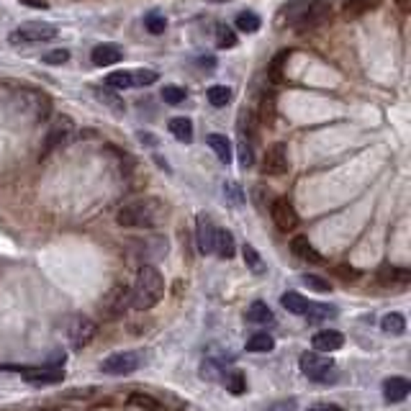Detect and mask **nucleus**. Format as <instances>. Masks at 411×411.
Instances as JSON below:
<instances>
[{
	"instance_id": "obj_41",
	"label": "nucleus",
	"mask_w": 411,
	"mask_h": 411,
	"mask_svg": "<svg viewBox=\"0 0 411 411\" xmlns=\"http://www.w3.org/2000/svg\"><path fill=\"white\" fill-rule=\"evenodd\" d=\"M273 116H275V98L273 96H265L263 106H260V118L263 121H273Z\"/></svg>"
},
{
	"instance_id": "obj_27",
	"label": "nucleus",
	"mask_w": 411,
	"mask_h": 411,
	"mask_svg": "<svg viewBox=\"0 0 411 411\" xmlns=\"http://www.w3.org/2000/svg\"><path fill=\"white\" fill-rule=\"evenodd\" d=\"M234 23H236V29L245 31V34H255V31H260V26H263L260 16H257V13H252V10H245V13H239Z\"/></svg>"
},
{
	"instance_id": "obj_33",
	"label": "nucleus",
	"mask_w": 411,
	"mask_h": 411,
	"mask_svg": "<svg viewBox=\"0 0 411 411\" xmlns=\"http://www.w3.org/2000/svg\"><path fill=\"white\" fill-rule=\"evenodd\" d=\"M106 85L108 88H113V90H126V88H134L131 85V72H111L106 78Z\"/></svg>"
},
{
	"instance_id": "obj_25",
	"label": "nucleus",
	"mask_w": 411,
	"mask_h": 411,
	"mask_svg": "<svg viewBox=\"0 0 411 411\" xmlns=\"http://www.w3.org/2000/svg\"><path fill=\"white\" fill-rule=\"evenodd\" d=\"M381 326H383V332H386V334L399 337V334L406 332V319H403L401 313H386V316H383V322H381Z\"/></svg>"
},
{
	"instance_id": "obj_19",
	"label": "nucleus",
	"mask_w": 411,
	"mask_h": 411,
	"mask_svg": "<svg viewBox=\"0 0 411 411\" xmlns=\"http://www.w3.org/2000/svg\"><path fill=\"white\" fill-rule=\"evenodd\" d=\"M214 252L219 257H224V260H232V257H234L236 245H234V236H232V232H226V229H216Z\"/></svg>"
},
{
	"instance_id": "obj_15",
	"label": "nucleus",
	"mask_w": 411,
	"mask_h": 411,
	"mask_svg": "<svg viewBox=\"0 0 411 411\" xmlns=\"http://www.w3.org/2000/svg\"><path fill=\"white\" fill-rule=\"evenodd\" d=\"M409 391H411V383L406 381V378H401V375H393V378H388V381L383 383V396H386L388 403L403 401V399L409 396Z\"/></svg>"
},
{
	"instance_id": "obj_11",
	"label": "nucleus",
	"mask_w": 411,
	"mask_h": 411,
	"mask_svg": "<svg viewBox=\"0 0 411 411\" xmlns=\"http://www.w3.org/2000/svg\"><path fill=\"white\" fill-rule=\"evenodd\" d=\"M96 332H98V326H96V322H93V319H88V316H75V319L69 322V326H67L69 342L75 344L78 350L93 342Z\"/></svg>"
},
{
	"instance_id": "obj_34",
	"label": "nucleus",
	"mask_w": 411,
	"mask_h": 411,
	"mask_svg": "<svg viewBox=\"0 0 411 411\" xmlns=\"http://www.w3.org/2000/svg\"><path fill=\"white\" fill-rule=\"evenodd\" d=\"M216 44H219L221 49H234L236 34L229 29V26H219V31H216Z\"/></svg>"
},
{
	"instance_id": "obj_16",
	"label": "nucleus",
	"mask_w": 411,
	"mask_h": 411,
	"mask_svg": "<svg viewBox=\"0 0 411 411\" xmlns=\"http://www.w3.org/2000/svg\"><path fill=\"white\" fill-rule=\"evenodd\" d=\"M121 57H124V52L118 49L116 44H100V47L90 52V59H93L96 67H111V65L121 62Z\"/></svg>"
},
{
	"instance_id": "obj_22",
	"label": "nucleus",
	"mask_w": 411,
	"mask_h": 411,
	"mask_svg": "<svg viewBox=\"0 0 411 411\" xmlns=\"http://www.w3.org/2000/svg\"><path fill=\"white\" fill-rule=\"evenodd\" d=\"M170 131L173 137L180 139V142H193V121L186 116H177L170 121Z\"/></svg>"
},
{
	"instance_id": "obj_37",
	"label": "nucleus",
	"mask_w": 411,
	"mask_h": 411,
	"mask_svg": "<svg viewBox=\"0 0 411 411\" xmlns=\"http://www.w3.org/2000/svg\"><path fill=\"white\" fill-rule=\"evenodd\" d=\"M162 100H165V103H173V106L183 103V100H186V88H180V85H165V88H162Z\"/></svg>"
},
{
	"instance_id": "obj_36",
	"label": "nucleus",
	"mask_w": 411,
	"mask_h": 411,
	"mask_svg": "<svg viewBox=\"0 0 411 411\" xmlns=\"http://www.w3.org/2000/svg\"><path fill=\"white\" fill-rule=\"evenodd\" d=\"M157 82V72L155 69H139V72H131V85L134 88H147Z\"/></svg>"
},
{
	"instance_id": "obj_2",
	"label": "nucleus",
	"mask_w": 411,
	"mask_h": 411,
	"mask_svg": "<svg viewBox=\"0 0 411 411\" xmlns=\"http://www.w3.org/2000/svg\"><path fill=\"white\" fill-rule=\"evenodd\" d=\"M162 216H165V206L157 198H139V201L121 206L116 221L121 226H131V229H149V226L159 224Z\"/></svg>"
},
{
	"instance_id": "obj_8",
	"label": "nucleus",
	"mask_w": 411,
	"mask_h": 411,
	"mask_svg": "<svg viewBox=\"0 0 411 411\" xmlns=\"http://www.w3.org/2000/svg\"><path fill=\"white\" fill-rule=\"evenodd\" d=\"M334 362L329 357H324L322 353H304L301 355V370L309 375L311 381H326L332 373Z\"/></svg>"
},
{
	"instance_id": "obj_48",
	"label": "nucleus",
	"mask_w": 411,
	"mask_h": 411,
	"mask_svg": "<svg viewBox=\"0 0 411 411\" xmlns=\"http://www.w3.org/2000/svg\"><path fill=\"white\" fill-rule=\"evenodd\" d=\"M396 5H399L401 10H409L411 8V0H396Z\"/></svg>"
},
{
	"instance_id": "obj_43",
	"label": "nucleus",
	"mask_w": 411,
	"mask_h": 411,
	"mask_svg": "<svg viewBox=\"0 0 411 411\" xmlns=\"http://www.w3.org/2000/svg\"><path fill=\"white\" fill-rule=\"evenodd\" d=\"M334 275H342L347 283H353V280H357V278H360V273H357L355 267H347V265H340V267H334Z\"/></svg>"
},
{
	"instance_id": "obj_35",
	"label": "nucleus",
	"mask_w": 411,
	"mask_h": 411,
	"mask_svg": "<svg viewBox=\"0 0 411 411\" xmlns=\"http://www.w3.org/2000/svg\"><path fill=\"white\" fill-rule=\"evenodd\" d=\"M288 57H291V52H280V54L273 59V65L267 69V75H270L273 82H280V80H283V65L288 62Z\"/></svg>"
},
{
	"instance_id": "obj_29",
	"label": "nucleus",
	"mask_w": 411,
	"mask_h": 411,
	"mask_svg": "<svg viewBox=\"0 0 411 411\" xmlns=\"http://www.w3.org/2000/svg\"><path fill=\"white\" fill-rule=\"evenodd\" d=\"M242 255H245V265L252 270L255 275H263L265 273V263L263 257H260V252H257L252 245H245V249H242Z\"/></svg>"
},
{
	"instance_id": "obj_13",
	"label": "nucleus",
	"mask_w": 411,
	"mask_h": 411,
	"mask_svg": "<svg viewBox=\"0 0 411 411\" xmlns=\"http://www.w3.org/2000/svg\"><path fill=\"white\" fill-rule=\"evenodd\" d=\"M313 353H337L342 350L344 344V334L337 332V329H324V332L313 334Z\"/></svg>"
},
{
	"instance_id": "obj_31",
	"label": "nucleus",
	"mask_w": 411,
	"mask_h": 411,
	"mask_svg": "<svg viewBox=\"0 0 411 411\" xmlns=\"http://www.w3.org/2000/svg\"><path fill=\"white\" fill-rule=\"evenodd\" d=\"M273 347L275 342L270 334H255V337L247 342V353H270Z\"/></svg>"
},
{
	"instance_id": "obj_42",
	"label": "nucleus",
	"mask_w": 411,
	"mask_h": 411,
	"mask_svg": "<svg viewBox=\"0 0 411 411\" xmlns=\"http://www.w3.org/2000/svg\"><path fill=\"white\" fill-rule=\"evenodd\" d=\"M67 59H69L67 49H54L44 54V62H49V65H62V62H67Z\"/></svg>"
},
{
	"instance_id": "obj_10",
	"label": "nucleus",
	"mask_w": 411,
	"mask_h": 411,
	"mask_svg": "<svg viewBox=\"0 0 411 411\" xmlns=\"http://www.w3.org/2000/svg\"><path fill=\"white\" fill-rule=\"evenodd\" d=\"M270 216H273L275 226L280 232H293L296 226H298V214H296L293 203L285 201V198H275L273 206H270Z\"/></svg>"
},
{
	"instance_id": "obj_44",
	"label": "nucleus",
	"mask_w": 411,
	"mask_h": 411,
	"mask_svg": "<svg viewBox=\"0 0 411 411\" xmlns=\"http://www.w3.org/2000/svg\"><path fill=\"white\" fill-rule=\"evenodd\" d=\"M224 193L226 196H229V201H232V203H242V190H239V186H234V183H226L224 186Z\"/></svg>"
},
{
	"instance_id": "obj_21",
	"label": "nucleus",
	"mask_w": 411,
	"mask_h": 411,
	"mask_svg": "<svg viewBox=\"0 0 411 411\" xmlns=\"http://www.w3.org/2000/svg\"><path fill=\"white\" fill-rule=\"evenodd\" d=\"M206 142H208V147L214 149L221 162H232V142L224 134H208Z\"/></svg>"
},
{
	"instance_id": "obj_30",
	"label": "nucleus",
	"mask_w": 411,
	"mask_h": 411,
	"mask_svg": "<svg viewBox=\"0 0 411 411\" xmlns=\"http://www.w3.org/2000/svg\"><path fill=\"white\" fill-rule=\"evenodd\" d=\"M232 100V88H226V85H211L208 88V103L216 108L226 106Z\"/></svg>"
},
{
	"instance_id": "obj_38",
	"label": "nucleus",
	"mask_w": 411,
	"mask_h": 411,
	"mask_svg": "<svg viewBox=\"0 0 411 411\" xmlns=\"http://www.w3.org/2000/svg\"><path fill=\"white\" fill-rule=\"evenodd\" d=\"M144 26H147L149 34H165L167 21L165 16H159V13H149L147 19H144Z\"/></svg>"
},
{
	"instance_id": "obj_5",
	"label": "nucleus",
	"mask_w": 411,
	"mask_h": 411,
	"mask_svg": "<svg viewBox=\"0 0 411 411\" xmlns=\"http://www.w3.org/2000/svg\"><path fill=\"white\" fill-rule=\"evenodd\" d=\"M72 134H75V121H72V118H67V116L57 118V121H54V126L49 129L47 139H44L41 157L52 155L54 149H62L69 142V139H72Z\"/></svg>"
},
{
	"instance_id": "obj_1",
	"label": "nucleus",
	"mask_w": 411,
	"mask_h": 411,
	"mask_svg": "<svg viewBox=\"0 0 411 411\" xmlns=\"http://www.w3.org/2000/svg\"><path fill=\"white\" fill-rule=\"evenodd\" d=\"M165 296V280L162 275L157 273L152 265H144L139 267L137 273V283L131 288V306L139 309V311H149L155 309Z\"/></svg>"
},
{
	"instance_id": "obj_46",
	"label": "nucleus",
	"mask_w": 411,
	"mask_h": 411,
	"mask_svg": "<svg viewBox=\"0 0 411 411\" xmlns=\"http://www.w3.org/2000/svg\"><path fill=\"white\" fill-rule=\"evenodd\" d=\"M21 3H26V5H31V8H49V5H47V3H44V0H21Z\"/></svg>"
},
{
	"instance_id": "obj_14",
	"label": "nucleus",
	"mask_w": 411,
	"mask_h": 411,
	"mask_svg": "<svg viewBox=\"0 0 411 411\" xmlns=\"http://www.w3.org/2000/svg\"><path fill=\"white\" fill-rule=\"evenodd\" d=\"M196 239H198V249L203 255H211L214 252V239H216V226L214 221L206 214L198 216V226H196Z\"/></svg>"
},
{
	"instance_id": "obj_7",
	"label": "nucleus",
	"mask_w": 411,
	"mask_h": 411,
	"mask_svg": "<svg viewBox=\"0 0 411 411\" xmlns=\"http://www.w3.org/2000/svg\"><path fill=\"white\" fill-rule=\"evenodd\" d=\"M329 19H332V5H329V0H316L313 5L304 8V13H301V19H298L296 26H298L301 31L319 29V26H324Z\"/></svg>"
},
{
	"instance_id": "obj_45",
	"label": "nucleus",
	"mask_w": 411,
	"mask_h": 411,
	"mask_svg": "<svg viewBox=\"0 0 411 411\" xmlns=\"http://www.w3.org/2000/svg\"><path fill=\"white\" fill-rule=\"evenodd\" d=\"M93 391H67L65 393V399H90Z\"/></svg>"
},
{
	"instance_id": "obj_39",
	"label": "nucleus",
	"mask_w": 411,
	"mask_h": 411,
	"mask_svg": "<svg viewBox=\"0 0 411 411\" xmlns=\"http://www.w3.org/2000/svg\"><path fill=\"white\" fill-rule=\"evenodd\" d=\"M239 162H242V167L255 165V149H252V142H247V139L239 142Z\"/></svg>"
},
{
	"instance_id": "obj_28",
	"label": "nucleus",
	"mask_w": 411,
	"mask_h": 411,
	"mask_svg": "<svg viewBox=\"0 0 411 411\" xmlns=\"http://www.w3.org/2000/svg\"><path fill=\"white\" fill-rule=\"evenodd\" d=\"M334 313H337V309H334V306L309 304V306H306L304 316L309 319V324H316V322H324V319H329V316H334Z\"/></svg>"
},
{
	"instance_id": "obj_24",
	"label": "nucleus",
	"mask_w": 411,
	"mask_h": 411,
	"mask_svg": "<svg viewBox=\"0 0 411 411\" xmlns=\"http://www.w3.org/2000/svg\"><path fill=\"white\" fill-rule=\"evenodd\" d=\"M280 304H283L285 311L296 313V316H304L306 306H309V301H306L301 293H296V291H288V293H283V298H280Z\"/></svg>"
},
{
	"instance_id": "obj_26",
	"label": "nucleus",
	"mask_w": 411,
	"mask_h": 411,
	"mask_svg": "<svg viewBox=\"0 0 411 411\" xmlns=\"http://www.w3.org/2000/svg\"><path fill=\"white\" fill-rule=\"evenodd\" d=\"M224 386L229 393H234V396H242L247 391V378L242 370H232L224 375Z\"/></svg>"
},
{
	"instance_id": "obj_4",
	"label": "nucleus",
	"mask_w": 411,
	"mask_h": 411,
	"mask_svg": "<svg viewBox=\"0 0 411 411\" xmlns=\"http://www.w3.org/2000/svg\"><path fill=\"white\" fill-rule=\"evenodd\" d=\"M57 36V29L52 23H26L16 29L8 36L10 44H39V41H49Z\"/></svg>"
},
{
	"instance_id": "obj_49",
	"label": "nucleus",
	"mask_w": 411,
	"mask_h": 411,
	"mask_svg": "<svg viewBox=\"0 0 411 411\" xmlns=\"http://www.w3.org/2000/svg\"><path fill=\"white\" fill-rule=\"evenodd\" d=\"M326 411H342V409H334V406H329V409H326Z\"/></svg>"
},
{
	"instance_id": "obj_23",
	"label": "nucleus",
	"mask_w": 411,
	"mask_h": 411,
	"mask_svg": "<svg viewBox=\"0 0 411 411\" xmlns=\"http://www.w3.org/2000/svg\"><path fill=\"white\" fill-rule=\"evenodd\" d=\"M245 319L249 324H270L273 322V311H270L263 301H255V304H249V309L245 311Z\"/></svg>"
},
{
	"instance_id": "obj_3",
	"label": "nucleus",
	"mask_w": 411,
	"mask_h": 411,
	"mask_svg": "<svg viewBox=\"0 0 411 411\" xmlns=\"http://www.w3.org/2000/svg\"><path fill=\"white\" fill-rule=\"evenodd\" d=\"M131 306V288L124 283H116L100 301V316L103 319H121L126 309Z\"/></svg>"
},
{
	"instance_id": "obj_17",
	"label": "nucleus",
	"mask_w": 411,
	"mask_h": 411,
	"mask_svg": "<svg viewBox=\"0 0 411 411\" xmlns=\"http://www.w3.org/2000/svg\"><path fill=\"white\" fill-rule=\"evenodd\" d=\"M411 280L409 270H401V267H393V265H383L378 270V283L381 285H406Z\"/></svg>"
},
{
	"instance_id": "obj_18",
	"label": "nucleus",
	"mask_w": 411,
	"mask_h": 411,
	"mask_svg": "<svg viewBox=\"0 0 411 411\" xmlns=\"http://www.w3.org/2000/svg\"><path fill=\"white\" fill-rule=\"evenodd\" d=\"M291 252H293L298 260H304V263H311V265L322 263V255L313 249V245L306 239V236H296L293 242H291Z\"/></svg>"
},
{
	"instance_id": "obj_20",
	"label": "nucleus",
	"mask_w": 411,
	"mask_h": 411,
	"mask_svg": "<svg viewBox=\"0 0 411 411\" xmlns=\"http://www.w3.org/2000/svg\"><path fill=\"white\" fill-rule=\"evenodd\" d=\"M381 5V0H347L344 3V19H360Z\"/></svg>"
},
{
	"instance_id": "obj_47",
	"label": "nucleus",
	"mask_w": 411,
	"mask_h": 411,
	"mask_svg": "<svg viewBox=\"0 0 411 411\" xmlns=\"http://www.w3.org/2000/svg\"><path fill=\"white\" fill-rule=\"evenodd\" d=\"M201 65H203L206 69H211L216 65V59L214 57H206V59H201Z\"/></svg>"
},
{
	"instance_id": "obj_6",
	"label": "nucleus",
	"mask_w": 411,
	"mask_h": 411,
	"mask_svg": "<svg viewBox=\"0 0 411 411\" xmlns=\"http://www.w3.org/2000/svg\"><path fill=\"white\" fill-rule=\"evenodd\" d=\"M139 365H142V353H116L103 360L100 370L106 375H129L137 370Z\"/></svg>"
},
{
	"instance_id": "obj_9",
	"label": "nucleus",
	"mask_w": 411,
	"mask_h": 411,
	"mask_svg": "<svg viewBox=\"0 0 411 411\" xmlns=\"http://www.w3.org/2000/svg\"><path fill=\"white\" fill-rule=\"evenodd\" d=\"M23 381L31 386H52V383L65 381V370L59 365H41V368H23L21 370Z\"/></svg>"
},
{
	"instance_id": "obj_40",
	"label": "nucleus",
	"mask_w": 411,
	"mask_h": 411,
	"mask_svg": "<svg viewBox=\"0 0 411 411\" xmlns=\"http://www.w3.org/2000/svg\"><path fill=\"white\" fill-rule=\"evenodd\" d=\"M304 283L309 285L311 291H319V293H329V291H332V283L324 280V278H319V275H306Z\"/></svg>"
},
{
	"instance_id": "obj_12",
	"label": "nucleus",
	"mask_w": 411,
	"mask_h": 411,
	"mask_svg": "<svg viewBox=\"0 0 411 411\" xmlns=\"http://www.w3.org/2000/svg\"><path fill=\"white\" fill-rule=\"evenodd\" d=\"M263 173L265 175H283V173H288V147L283 142L267 147L263 159Z\"/></svg>"
},
{
	"instance_id": "obj_32",
	"label": "nucleus",
	"mask_w": 411,
	"mask_h": 411,
	"mask_svg": "<svg viewBox=\"0 0 411 411\" xmlns=\"http://www.w3.org/2000/svg\"><path fill=\"white\" fill-rule=\"evenodd\" d=\"M129 403L144 411H159V401H157L155 396H149V393H131V396H129Z\"/></svg>"
}]
</instances>
